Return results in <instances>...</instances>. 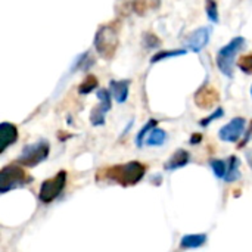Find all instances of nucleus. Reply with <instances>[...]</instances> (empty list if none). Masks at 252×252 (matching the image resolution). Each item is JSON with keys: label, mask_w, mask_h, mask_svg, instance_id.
<instances>
[{"label": "nucleus", "mask_w": 252, "mask_h": 252, "mask_svg": "<svg viewBox=\"0 0 252 252\" xmlns=\"http://www.w3.org/2000/svg\"><path fill=\"white\" fill-rule=\"evenodd\" d=\"M145 173H146V167L142 162L131 161L127 164L114 165V167L102 170L97 174V179L105 177L106 180H112L123 186H133V185H137L143 179Z\"/></svg>", "instance_id": "f257e3e1"}, {"label": "nucleus", "mask_w": 252, "mask_h": 252, "mask_svg": "<svg viewBox=\"0 0 252 252\" xmlns=\"http://www.w3.org/2000/svg\"><path fill=\"white\" fill-rule=\"evenodd\" d=\"M93 44H94V49L100 58L108 59V61L112 59L115 56V52H117L118 44H120L117 27L114 24L100 25L94 34Z\"/></svg>", "instance_id": "f03ea898"}, {"label": "nucleus", "mask_w": 252, "mask_h": 252, "mask_svg": "<svg viewBox=\"0 0 252 252\" xmlns=\"http://www.w3.org/2000/svg\"><path fill=\"white\" fill-rule=\"evenodd\" d=\"M245 38L238 35L235 38H232L226 46H223L219 53H217V58H216V62H217V66L219 69L229 78L233 77V63H235V58L236 55L245 47Z\"/></svg>", "instance_id": "7ed1b4c3"}, {"label": "nucleus", "mask_w": 252, "mask_h": 252, "mask_svg": "<svg viewBox=\"0 0 252 252\" xmlns=\"http://www.w3.org/2000/svg\"><path fill=\"white\" fill-rule=\"evenodd\" d=\"M31 182V177L18 167V165H6L0 171V193H6L12 189L25 186Z\"/></svg>", "instance_id": "20e7f679"}, {"label": "nucleus", "mask_w": 252, "mask_h": 252, "mask_svg": "<svg viewBox=\"0 0 252 252\" xmlns=\"http://www.w3.org/2000/svg\"><path fill=\"white\" fill-rule=\"evenodd\" d=\"M50 152V146L46 140H40L32 145H27L21 155L18 157V162L25 167H35L40 162H43Z\"/></svg>", "instance_id": "39448f33"}, {"label": "nucleus", "mask_w": 252, "mask_h": 252, "mask_svg": "<svg viewBox=\"0 0 252 252\" xmlns=\"http://www.w3.org/2000/svg\"><path fill=\"white\" fill-rule=\"evenodd\" d=\"M66 185V173L65 171H59L56 176H53L49 180H44L40 186V192H38V198L41 202L49 204L52 201H55L61 192L63 190Z\"/></svg>", "instance_id": "423d86ee"}, {"label": "nucleus", "mask_w": 252, "mask_h": 252, "mask_svg": "<svg viewBox=\"0 0 252 252\" xmlns=\"http://www.w3.org/2000/svg\"><path fill=\"white\" fill-rule=\"evenodd\" d=\"M96 96L99 99V105L92 109L90 121L93 126H103L105 124V114L111 109V92L106 89H99Z\"/></svg>", "instance_id": "0eeeda50"}, {"label": "nucleus", "mask_w": 252, "mask_h": 252, "mask_svg": "<svg viewBox=\"0 0 252 252\" xmlns=\"http://www.w3.org/2000/svg\"><path fill=\"white\" fill-rule=\"evenodd\" d=\"M245 124H247L245 118H242V117L233 118L229 124H226L224 127L220 128L219 137L223 142H236L242 136V133L245 130Z\"/></svg>", "instance_id": "6e6552de"}, {"label": "nucleus", "mask_w": 252, "mask_h": 252, "mask_svg": "<svg viewBox=\"0 0 252 252\" xmlns=\"http://www.w3.org/2000/svg\"><path fill=\"white\" fill-rule=\"evenodd\" d=\"M210 37H211V28L210 27H201V28L195 30L188 37V40L185 41V46H186V49L198 53L208 44Z\"/></svg>", "instance_id": "1a4fd4ad"}, {"label": "nucleus", "mask_w": 252, "mask_h": 252, "mask_svg": "<svg viewBox=\"0 0 252 252\" xmlns=\"http://www.w3.org/2000/svg\"><path fill=\"white\" fill-rule=\"evenodd\" d=\"M220 99V94L217 92V89L204 84L196 93H195V103L201 108V109H210L213 108Z\"/></svg>", "instance_id": "9d476101"}, {"label": "nucleus", "mask_w": 252, "mask_h": 252, "mask_svg": "<svg viewBox=\"0 0 252 252\" xmlns=\"http://www.w3.org/2000/svg\"><path fill=\"white\" fill-rule=\"evenodd\" d=\"M18 140V128L10 123L0 124V152L7 149L12 143Z\"/></svg>", "instance_id": "9b49d317"}, {"label": "nucleus", "mask_w": 252, "mask_h": 252, "mask_svg": "<svg viewBox=\"0 0 252 252\" xmlns=\"http://www.w3.org/2000/svg\"><path fill=\"white\" fill-rule=\"evenodd\" d=\"M111 93L114 96V99L118 102V103H124L128 97V87H130V80H120V81H115L112 80L111 84Z\"/></svg>", "instance_id": "f8f14e48"}, {"label": "nucleus", "mask_w": 252, "mask_h": 252, "mask_svg": "<svg viewBox=\"0 0 252 252\" xmlns=\"http://www.w3.org/2000/svg\"><path fill=\"white\" fill-rule=\"evenodd\" d=\"M189 161H190L189 152L185 151V149H177V151L171 155V158L168 159V162L164 165V168L168 170V171H173V170H177V168H182V167L188 165Z\"/></svg>", "instance_id": "ddd939ff"}, {"label": "nucleus", "mask_w": 252, "mask_h": 252, "mask_svg": "<svg viewBox=\"0 0 252 252\" xmlns=\"http://www.w3.org/2000/svg\"><path fill=\"white\" fill-rule=\"evenodd\" d=\"M205 242H207V235L196 233V235H185L180 241V245L186 250H193L205 245Z\"/></svg>", "instance_id": "4468645a"}, {"label": "nucleus", "mask_w": 252, "mask_h": 252, "mask_svg": "<svg viewBox=\"0 0 252 252\" xmlns=\"http://www.w3.org/2000/svg\"><path fill=\"white\" fill-rule=\"evenodd\" d=\"M239 158L238 157H230L229 159V165H227V173H226V177L224 180L227 183H232L235 180H238L241 177V173H239Z\"/></svg>", "instance_id": "2eb2a0df"}, {"label": "nucleus", "mask_w": 252, "mask_h": 252, "mask_svg": "<svg viewBox=\"0 0 252 252\" xmlns=\"http://www.w3.org/2000/svg\"><path fill=\"white\" fill-rule=\"evenodd\" d=\"M188 50L186 49H173V50H162V52H158L157 55L152 56L151 59V63H157V62H161L164 59H170V58H177V56H183L186 55Z\"/></svg>", "instance_id": "dca6fc26"}, {"label": "nucleus", "mask_w": 252, "mask_h": 252, "mask_svg": "<svg viewBox=\"0 0 252 252\" xmlns=\"http://www.w3.org/2000/svg\"><path fill=\"white\" fill-rule=\"evenodd\" d=\"M97 84H99V81L94 75H87L84 78V81L78 86V93L80 94H89L97 87Z\"/></svg>", "instance_id": "f3484780"}, {"label": "nucleus", "mask_w": 252, "mask_h": 252, "mask_svg": "<svg viewBox=\"0 0 252 252\" xmlns=\"http://www.w3.org/2000/svg\"><path fill=\"white\" fill-rule=\"evenodd\" d=\"M165 139H167V133H165L164 130H161V128H154V130L149 133V137H148L146 143H148L149 146H159V145H162V143L165 142Z\"/></svg>", "instance_id": "a211bd4d"}, {"label": "nucleus", "mask_w": 252, "mask_h": 252, "mask_svg": "<svg viewBox=\"0 0 252 252\" xmlns=\"http://www.w3.org/2000/svg\"><path fill=\"white\" fill-rule=\"evenodd\" d=\"M205 12H207V16H208L210 22H213V24L220 22L219 6H217L216 0H205Z\"/></svg>", "instance_id": "6ab92c4d"}, {"label": "nucleus", "mask_w": 252, "mask_h": 252, "mask_svg": "<svg viewBox=\"0 0 252 252\" xmlns=\"http://www.w3.org/2000/svg\"><path fill=\"white\" fill-rule=\"evenodd\" d=\"M157 124H158V121L157 120H149L145 126H143V128L139 131V134L136 136V143H137V146L139 148H142L143 146V140H145V136H146V133L148 131H152L155 127H157Z\"/></svg>", "instance_id": "aec40b11"}, {"label": "nucleus", "mask_w": 252, "mask_h": 252, "mask_svg": "<svg viewBox=\"0 0 252 252\" xmlns=\"http://www.w3.org/2000/svg\"><path fill=\"white\" fill-rule=\"evenodd\" d=\"M236 65H238V68H239L242 72H245V74L251 75L252 74V53L241 56V58L238 59Z\"/></svg>", "instance_id": "412c9836"}, {"label": "nucleus", "mask_w": 252, "mask_h": 252, "mask_svg": "<svg viewBox=\"0 0 252 252\" xmlns=\"http://www.w3.org/2000/svg\"><path fill=\"white\" fill-rule=\"evenodd\" d=\"M211 168L214 171V174L220 179H224L226 177V173H227V164L221 159H211Z\"/></svg>", "instance_id": "4be33fe9"}, {"label": "nucleus", "mask_w": 252, "mask_h": 252, "mask_svg": "<svg viewBox=\"0 0 252 252\" xmlns=\"http://www.w3.org/2000/svg\"><path fill=\"white\" fill-rule=\"evenodd\" d=\"M143 44L146 49H154V47L161 46V40L152 32H145L143 34Z\"/></svg>", "instance_id": "5701e85b"}, {"label": "nucleus", "mask_w": 252, "mask_h": 252, "mask_svg": "<svg viewBox=\"0 0 252 252\" xmlns=\"http://www.w3.org/2000/svg\"><path fill=\"white\" fill-rule=\"evenodd\" d=\"M224 115V111H223V108H217L211 115H208L207 118H202L201 121H199V124L202 126V127H207L210 123H213V121H216V120H219V118H221Z\"/></svg>", "instance_id": "b1692460"}, {"label": "nucleus", "mask_w": 252, "mask_h": 252, "mask_svg": "<svg viewBox=\"0 0 252 252\" xmlns=\"http://www.w3.org/2000/svg\"><path fill=\"white\" fill-rule=\"evenodd\" d=\"M131 7H133V10L137 15H143L145 10L148 9V3H146V0H133L131 1Z\"/></svg>", "instance_id": "393cba45"}, {"label": "nucleus", "mask_w": 252, "mask_h": 252, "mask_svg": "<svg viewBox=\"0 0 252 252\" xmlns=\"http://www.w3.org/2000/svg\"><path fill=\"white\" fill-rule=\"evenodd\" d=\"M252 137V121L251 124H250V130H248V133H247V136H245V139H244V142H241V145H239V148H244L245 145H247V142L250 140Z\"/></svg>", "instance_id": "a878e982"}, {"label": "nucleus", "mask_w": 252, "mask_h": 252, "mask_svg": "<svg viewBox=\"0 0 252 252\" xmlns=\"http://www.w3.org/2000/svg\"><path fill=\"white\" fill-rule=\"evenodd\" d=\"M201 140H202V134L195 133V134L192 136V139H190V143H192V145H196V143H199Z\"/></svg>", "instance_id": "bb28decb"}, {"label": "nucleus", "mask_w": 252, "mask_h": 252, "mask_svg": "<svg viewBox=\"0 0 252 252\" xmlns=\"http://www.w3.org/2000/svg\"><path fill=\"white\" fill-rule=\"evenodd\" d=\"M247 157H248V164H250V167L252 168V151H248Z\"/></svg>", "instance_id": "cd10ccee"}, {"label": "nucleus", "mask_w": 252, "mask_h": 252, "mask_svg": "<svg viewBox=\"0 0 252 252\" xmlns=\"http://www.w3.org/2000/svg\"><path fill=\"white\" fill-rule=\"evenodd\" d=\"M251 94H252V87H251Z\"/></svg>", "instance_id": "c85d7f7f"}]
</instances>
